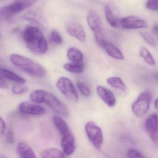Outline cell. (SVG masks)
<instances>
[{
    "label": "cell",
    "instance_id": "obj_1",
    "mask_svg": "<svg viewBox=\"0 0 158 158\" xmlns=\"http://www.w3.org/2000/svg\"><path fill=\"white\" fill-rule=\"evenodd\" d=\"M23 36L27 47L32 53L41 55L47 52L48 43L43 33L37 27H27L23 32Z\"/></svg>",
    "mask_w": 158,
    "mask_h": 158
},
{
    "label": "cell",
    "instance_id": "obj_2",
    "mask_svg": "<svg viewBox=\"0 0 158 158\" xmlns=\"http://www.w3.org/2000/svg\"><path fill=\"white\" fill-rule=\"evenodd\" d=\"M30 98L33 102L44 103L53 111L63 117H68L70 115V112L67 106L51 92L37 89L31 93Z\"/></svg>",
    "mask_w": 158,
    "mask_h": 158
},
{
    "label": "cell",
    "instance_id": "obj_3",
    "mask_svg": "<svg viewBox=\"0 0 158 158\" xmlns=\"http://www.w3.org/2000/svg\"><path fill=\"white\" fill-rule=\"evenodd\" d=\"M10 60L15 66L32 76L43 78L46 76V70L43 66L25 56L12 54L10 56Z\"/></svg>",
    "mask_w": 158,
    "mask_h": 158
},
{
    "label": "cell",
    "instance_id": "obj_4",
    "mask_svg": "<svg viewBox=\"0 0 158 158\" xmlns=\"http://www.w3.org/2000/svg\"><path fill=\"white\" fill-rule=\"evenodd\" d=\"M36 2L35 1L18 0L4 6L0 10L1 17L8 19L21 12L25 9L31 7Z\"/></svg>",
    "mask_w": 158,
    "mask_h": 158
},
{
    "label": "cell",
    "instance_id": "obj_5",
    "mask_svg": "<svg viewBox=\"0 0 158 158\" xmlns=\"http://www.w3.org/2000/svg\"><path fill=\"white\" fill-rule=\"evenodd\" d=\"M87 22L89 28L94 33L96 42L99 46L102 47L105 40L103 38L102 23L99 15L95 11L90 10L87 15Z\"/></svg>",
    "mask_w": 158,
    "mask_h": 158
},
{
    "label": "cell",
    "instance_id": "obj_6",
    "mask_svg": "<svg viewBox=\"0 0 158 158\" xmlns=\"http://www.w3.org/2000/svg\"><path fill=\"white\" fill-rule=\"evenodd\" d=\"M152 101V96L148 91L141 92L132 105V111L135 116L141 117L148 111Z\"/></svg>",
    "mask_w": 158,
    "mask_h": 158
},
{
    "label": "cell",
    "instance_id": "obj_7",
    "mask_svg": "<svg viewBox=\"0 0 158 158\" xmlns=\"http://www.w3.org/2000/svg\"><path fill=\"white\" fill-rule=\"evenodd\" d=\"M59 90L67 99L73 102L78 101V95L73 82L68 77H62L59 78L56 84Z\"/></svg>",
    "mask_w": 158,
    "mask_h": 158
},
{
    "label": "cell",
    "instance_id": "obj_8",
    "mask_svg": "<svg viewBox=\"0 0 158 158\" xmlns=\"http://www.w3.org/2000/svg\"><path fill=\"white\" fill-rule=\"evenodd\" d=\"M86 134L89 141L96 148L100 149L103 143V134L101 128L94 122H88L85 126Z\"/></svg>",
    "mask_w": 158,
    "mask_h": 158
},
{
    "label": "cell",
    "instance_id": "obj_9",
    "mask_svg": "<svg viewBox=\"0 0 158 158\" xmlns=\"http://www.w3.org/2000/svg\"><path fill=\"white\" fill-rule=\"evenodd\" d=\"M145 128L153 143L158 145V116L156 114H151L146 119Z\"/></svg>",
    "mask_w": 158,
    "mask_h": 158
},
{
    "label": "cell",
    "instance_id": "obj_10",
    "mask_svg": "<svg viewBox=\"0 0 158 158\" xmlns=\"http://www.w3.org/2000/svg\"><path fill=\"white\" fill-rule=\"evenodd\" d=\"M120 26L125 29H142L147 28L148 24L146 21L139 17L128 16L121 19Z\"/></svg>",
    "mask_w": 158,
    "mask_h": 158
},
{
    "label": "cell",
    "instance_id": "obj_11",
    "mask_svg": "<svg viewBox=\"0 0 158 158\" xmlns=\"http://www.w3.org/2000/svg\"><path fill=\"white\" fill-rule=\"evenodd\" d=\"M18 110L22 113L33 115H43L46 112L44 107L33 102H21L18 106Z\"/></svg>",
    "mask_w": 158,
    "mask_h": 158
},
{
    "label": "cell",
    "instance_id": "obj_12",
    "mask_svg": "<svg viewBox=\"0 0 158 158\" xmlns=\"http://www.w3.org/2000/svg\"><path fill=\"white\" fill-rule=\"evenodd\" d=\"M66 30L70 35L79 41L82 42L85 41L86 35L85 29L79 23L74 21L69 22L66 24Z\"/></svg>",
    "mask_w": 158,
    "mask_h": 158
},
{
    "label": "cell",
    "instance_id": "obj_13",
    "mask_svg": "<svg viewBox=\"0 0 158 158\" xmlns=\"http://www.w3.org/2000/svg\"><path fill=\"white\" fill-rule=\"evenodd\" d=\"M97 92L98 97L109 107H114L116 104L114 94L107 88L98 86L97 88Z\"/></svg>",
    "mask_w": 158,
    "mask_h": 158
},
{
    "label": "cell",
    "instance_id": "obj_14",
    "mask_svg": "<svg viewBox=\"0 0 158 158\" xmlns=\"http://www.w3.org/2000/svg\"><path fill=\"white\" fill-rule=\"evenodd\" d=\"M61 146L63 151L66 155H70L74 152L76 148L75 138L72 133L62 137Z\"/></svg>",
    "mask_w": 158,
    "mask_h": 158
},
{
    "label": "cell",
    "instance_id": "obj_15",
    "mask_svg": "<svg viewBox=\"0 0 158 158\" xmlns=\"http://www.w3.org/2000/svg\"><path fill=\"white\" fill-rule=\"evenodd\" d=\"M102 47L110 57L116 60H123V54L122 52L112 43L104 40L102 42Z\"/></svg>",
    "mask_w": 158,
    "mask_h": 158
},
{
    "label": "cell",
    "instance_id": "obj_16",
    "mask_svg": "<svg viewBox=\"0 0 158 158\" xmlns=\"http://www.w3.org/2000/svg\"><path fill=\"white\" fill-rule=\"evenodd\" d=\"M53 123L61 137L69 135L72 133L66 122L60 116H55L53 118Z\"/></svg>",
    "mask_w": 158,
    "mask_h": 158
},
{
    "label": "cell",
    "instance_id": "obj_17",
    "mask_svg": "<svg viewBox=\"0 0 158 158\" xmlns=\"http://www.w3.org/2000/svg\"><path fill=\"white\" fill-rule=\"evenodd\" d=\"M104 12L105 18L110 25L117 28L120 26V20L114 14L111 7L109 5H105L104 7Z\"/></svg>",
    "mask_w": 158,
    "mask_h": 158
},
{
    "label": "cell",
    "instance_id": "obj_18",
    "mask_svg": "<svg viewBox=\"0 0 158 158\" xmlns=\"http://www.w3.org/2000/svg\"><path fill=\"white\" fill-rule=\"evenodd\" d=\"M0 77L19 84H23L26 83V80L24 78L5 68L1 69Z\"/></svg>",
    "mask_w": 158,
    "mask_h": 158
},
{
    "label": "cell",
    "instance_id": "obj_19",
    "mask_svg": "<svg viewBox=\"0 0 158 158\" xmlns=\"http://www.w3.org/2000/svg\"><path fill=\"white\" fill-rule=\"evenodd\" d=\"M17 152L20 158H37L31 147L24 142H20L18 144Z\"/></svg>",
    "mask_w": 158,
    "mask_h": 158
},
{
    "label": "cell",
    "instance_id": "obj_20",
    "mask_svg": "<svg viewBox=\"0 0 158 158\" xmlns=\"http://www.w3.org/2000/svg\"><path fill=\"white\" fill-rule=\"evenodd\" d=\"M42 158H66L63 151L57 148H48L42 151L41 153Z\"/></svg>",
    "mask_w": 158,
    "mask_h": 158
},
{
    "label": "cell",
    "instance_id": "obj_21",
    "mask_svg": "<svg viewBox=\"0 0 158 158\" xmlns=\"http://www.w3.org/2000/svg\"><path fill=\"white\" fill-rule=\"evenodd\" d=\"M67 58L73 63H82L84 59V55L81 51L75 48H71L67 52Z\"/></svg>",
    "mask_w": 158,
    "mask_h": 158
},
{
    "label": "cell",
    "instance_id": "obj_22",
    "mask_svg": "<svg viewBox=\"0 0 158 158\" xmlns=\"http://www.w3.org/2000/svg\"><path fill=\"white\" fill-rule=\"evenodd\" d=\"M139 54L147 64L150 66H153L155 64V62L154 58L149 51L146 47L141 46L139 48Z\"/></svg>",
    "mask_w": 158,
    "mask_h": 158
},
{
    "label": "cell",
    "instance_id": "obj_23",
    "mask_svg": "<svg viewBox=\"0 0 158 158\" xmlns=\"http://www.w3.org/2000/svg\"><path fill=\"white\" fill-rule=\"evenodd\" d=\"M107 82L114 88L122 90H125L127 89L125 84L120 77H108L107 79Z\"/></svg>",
    "mask_w": 158,
    "mask_h": 158
},
{
    "label": "cell",
    "instance_id": "obj_24",
    "mask_svg": "<svg viewBox=\"0 0 158 158\" xmlns=\"http://www.w3.org/2000/svg\"><path fill=\"white\" fill-rule=\"evenodd\" d=\"M63 67L66 71L70 73H81L84 72V64L83 62L79 63L72 62L65 64Z\"/></svg>",
    "mask_w": 158,
    "mask_h": 158
},
{
    "label": "cell",
    "instance_id": "obj_25",
    "mask_svg": "<svg viewBox=\"0 0 158 158\" xmlns=\"http://www.w3.org/2000/svg\"><path fill=\"white\" fill-rule=\"evenodd\" d=\"M139 34L149 45L152 46V47L156 46V40L154 39L153 36L149 33L145 32V31H140L139 32Z\"/></svg>",
    "mask_w": 158,
    "mask_h": 158
},
{
    "label": "cell",
    "instance_id": "obj_26",
    "mask_svg": "<svg viewBox=\"0 0 158 158\" xmlns=\"http://www.w3.org/2000/svg\"><path fill=\"white\" fill-rule=\"evenodd\" d=\"M51 41L56 44H61L63 42V39L60 33L57 30L51 31L50 36Z\"/></svg>",
    "mask_w": 158,
    "mask_h": 158
},
{
    "label": "cell",
    "instance_id": "obj_27",
    "mask_svg": "<svg viewBox=\"0 0 158 158\" xmlns=\"http://www.w3.org/2000/svg\"><path fill=\"white\" fill-rule=\"evenodd\" d=\"M77 88L80 93L85 97H89L91 94V91L87 85L81 82H77Z\"/></svg>",
    "mask_w": 158,
    "mask_h": 158
},
{
    "label": "cell",
    "instance_id": "obj_28",
    "mask_svg": "<svg viewBox=\"0 0 158 158\" xmlns=\"http://www.w3.org/2000/svg\"><path fill=\"white\" fill-rule=\"evenodd\" d=\"M127 156L128 158H145V156L141 152L134 149L128 150Z\"/></svg>",
    "mask_w": 158,
    "mask_h": 158
},
{
    "label": "cell",
    "instance_id": "obj_29",
    "mask_svg": "<svg viewBox=\"0 0 158 158\" xmlns=\"http://www.w3.org/2000/svg\"><path fill=\"white\" fill-rule=\"evenodd\" d=\"M28 89V88L26 86L16 85L14 86L12 88V91L14 94L20 95L27 92Z\"/></svg>",
    "mask_w": 158,
    "mask_h": 158
},
{
    "label": "cell",
    "instance_id": "obj_30",
    "mask_svg": "<svg viewBox=\"0 0 158 158\" xmlns=\"http://www.w3.org/2000/svg\"><path fill=\"white\" fill-rule=\"evenodd\" d=\"M146 8L152 11H158V0H149L146 2Z\"/></svg>",
    "mask_w": 158,
    "mask_h": 158
},
{
    "label": "cell",
    "instance_id": "obj_31",
    "mask_svg": "<svg viewBox=\"0 0 158 158\" xmlns=\"http://www.w3.org/2000/svg\"><path fill=\"white\" fill-rule=\"evenodd\" d=\"M6 140L7 143L10 144L14 143L15 140V135L12 129H10L6 133Z\"/></svg>",
    "mask_w": 158,
    "mask_h": 158
},
{
    "label": "cell",
    "instance_id": "obj_32",
    "mask_svg": "<svg viewBox=\"0 0 158 158\" xmlns=\"http://www.w3.org/2000/svg\"><path fill=\"white\" fill-rule=\"evenodd\" d=\"M6 129V124L4 119L1 117L0 118V133L2 135L5 134Z\"/></svg>",
    "mask_w": 158,
    "mask_h": 158
},
{
    "label": "cell",
    "instance_id": "obj_33",
    "mask_svg": "<svg viewBox=\"0 0 158 158\" xmlns=\"http://www.w3.org/2000/svg\"><path fill=\"white\" fill-rule=\"evenodd\" d=\"M0 88L1 89H6L7 88V84L4 78L0 77Z\"/></svg>",
    "mask_w": 158,
    "mask_h": 158
},
{
    "label": "cell",
    "instance_id": "obj_34",
    "mask_svg": "<svg viewBox=\"0 0 158 158\" xmlns=\"http://www.w3.org/2000/svg\"><path fill=\"white\" fill-rule=\"evenodd\" d=\"M152 31L154 34L158 35V24H155L153 26Z\"/></svg>",
    "mask_w": 158,
    "mask_h": 158
},
{
    "label": "cell",
    "instance_id": "obj_35",
    "mask_svg": "<svg viewBox=\"0 0 158 158\" xmlns=\"http://www.w3.org/2000/svg\"><path fill=\"white\" fill-rule=\"evenodd\" d=\"M154 107L157 110H158V98L154 102Z\"/></svg>",
    "mask_w": 158,
    "mask_h": 158
},
{
    "label": "cell",
    "instance_id": "obj_36",
    "mask_svg": "<svg viewBox=\"0 0 158 158\" xmlns=\"http://www.w3.org/2000/svg\"><path fill=\"white\" fill-rule=\"evenodd\" d=\"M1 158H9L6 155H4V154H2L1 155Z\"/></svg>",
    "mask_w": 158,
    "mask_h": 158
}]
</instances>
